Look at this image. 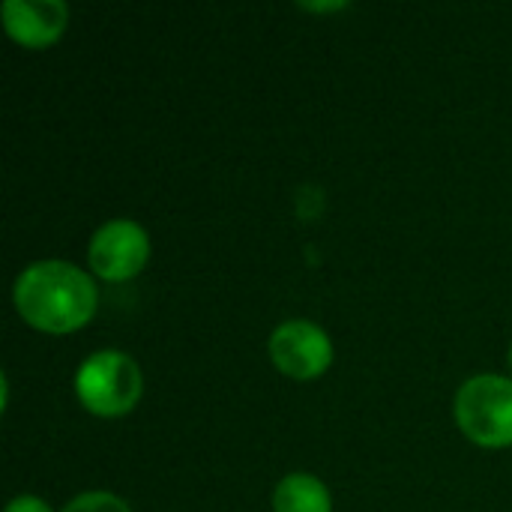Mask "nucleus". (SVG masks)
<instances>
[{"label": "nucleus", "mask_w": 512, "mask_h": 512, "mask_svg": "<svg viewBox=\"0 0 512 512\" xmlns=\"http://www.w3.org/2000/svg\"><path fill=\"white\" fill-rule=\"evenodd\" d=\"M75 393L90 414L123 417L138 405L144 393V375L129 354L111 348L96 351L78 366Z\"/></svg>", "instance_id": "obj_2"}, {"label": "nucleus", "mask_w": 512, "mask_h": 512, "mask_svg": "<svg viewBox=\"0 0 512 512\" xmlns=\"http://www.w3.org/2000/svg\"><path fill=\"white\" fill-rule=\"evenodd\" d=\"M276 512H333L330 489L312 474H288L273 492Z\"/></svg>", "instance_id": "obj_7"}, {"label": "nucleus", "mask_w": 512, "mask_h": 512, "mask_svg": "<svg viewBox=\"0 0 512 512\" xmlns=\"http://www.w3.org/2000/svg\"><path fill=\"white\" fill-rule=\"evenodd\" d=\"M3 512H51V507L42 498H36V495H18V498H12L6 504Z\"/></svg>", "instance_id": "obj_9"}, {"label": "nucleus", "mask_w": 512, "mask_h": 512, "mask_svg": "<svg viewBox=\"0 0 512 512\" xmlns=\"http://www.w3.org/2000/svg\"><path fill=\"white\" fill-rule=\"evenodd\" d=\"M6 33L24 48H45L57 42L69 24L63 0H6L0 6Z\"/></svg>", "instance_id": "obj_6"}, {"label": "nucleus", "mask_w": 512, "mask_h": 512, "mask_svg": "<svg viewBox=\"0 0 512 512\" xmlns=\"http://www.w3.org/2000/svg\"><path fill=\"white\" fill-rule=\"evenodd\" d=\"M453 414L465 438L480 447L512 444V381L504 375L468 378L453 402Z\"/></svg>", "instance_id": "obj_3"}, {"label": "nucleus", "mask_w": 512, "mask_h": 512, "mask_svg": "<svg viewBox=\"0 0 512 512\" xmlns=\"http://www.w3.org/2000/svg\"><path fill=\"white\" fill-rule=\"evenodd\" d=\"M270 357L282 375L294 381H312L330 369L333 342L312 321H285L270 336Z\"/></svg>", "instance_id": "obj_5"}, {"label": "nucleus", "mask_w": 512, "mask_h": 512, "mask_svg": "<svg viewBox=\"0 0 512 512\" xmlns=\"http://www.w3.org/2000/svg\"><path fill=\"white\" fill-rule=\"evenodd\" d=\"M300 6H303V9H312V12H333V9H345L348 3H345V0H330V3H315V0L306 3V0H303Z\"/></svg>", "instance_id": "obj_10"}, {"label": "nucleus", "mask_w": 512, "mask_h": 512, "mask_svg": "<svg viewBox=\"0 0 512 512\" xmlns=\"http://www.w3.org/2000/svg\"><path fill=\"white\" fill-rule=\"evenodd\" d=\"M150 261V237L132 219H111L90 237L87 264L105 282H126Z\"/></svg>", "instance_id": "obj_4"}, {"label": "nucleus", "mask_w": 512, "mask_h": 512, "mask_svg": "<svg viewBox=\"0 0 512 512\" xmlns=\"http://www.w3.org/2000/svg\"><path fill=\"white\" fill-rule=\"evenodd\" d=\"M63 512H132L129 504L111 492H84L78 498H72Z\"/></svg>", "instance_id": "obj_8"}, {"label": "nucleus", "mask_w": 512, "mask_h": 512, "mask_svg": "<svg viewBox=\"0 0 512 512\" xmlns=\"http://www.w3.org/2000/svg\"><path fill=\"white\" fill-rule=\"evenodd\" d=\"M510 363H512V351H510Z\"/></svg>", "instance_id": "obj_11"}, {"label": "nucleus", "mask_w": 512, "mask_h": 512, "mask_svg": "<svg viewBox=\"0 0 512 512\" xmlns=\"http://www.w3.org/2000/svg\"><path fill=\"white\" fill-rule=\"evenodd\" d=\"M18 315L42 333H72L84 327L99 303L93 279L69 261H36L15 279Z\"/></svg>", "instance_id": "obj_1"}]
</instances>
